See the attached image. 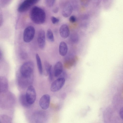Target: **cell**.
<instances>
[{"label": "cell", "instance_id": "cell-1", "mask_svg": "<svg viewBox=\"0 0 123 123\" xmlns=\"http://www.w3.org/2000/svg\"><path fill=\"white\" fill-rule=\"evenodd\" d=\"M30 16L32 21L37 24L44 23L46 18L45 12L42 9L35 6L31 9L30 13Z\"/></svg>", "mask_w": 123, "mask_h": 123}, {"label": "cell", "instance_id": "cell-2", "mask_svg": "<svg viewBox=\"0 0 123 123\" xmlns=\"http://www.w3.org/2000/svg\"><path fill=\"white\" fill-rule=\"evenodd\" d=\"M34 65L33 63L31 61L27 62L21 66L20 69V75L26 78H30L33 72Z\"/></svg>", "mask_w": 123, "mask_h": 123}, {"label": "cell", "instance_id": "cell-3", "mask_svg": "<svg viewBox=\"0 0 123 123\" xmlns=\"http://www.w3.org/2000/svg\"><path fill=\"white\" fill-rule=\"evenodd\" d=\"M35 33V29L33 26H29L27 27L25 29L24 31V41L27 43L31 42L34 38Z\"/></svg>", "mask_w": 123, "mask_h": 123}, {"label": "cell", "instance_id": "cell-4", "mask_svg": "<svg viewBox=\"0 0 123 123\" xmlns=\"http://www.w3.org/2000/svg\"><path fill=\"white\" fill-rule=\"evenodd\" d=\"M25 96L27 101L29 105H31L34 103L36 100V94L35 89L33 86L31 85L28 87Z\"/></svg>", "mask_w": 123, "mask_h": 123}, {"label": "cell", "instance_id": "cell-5", "mask_svg": "<svg viewBox=\"0 0 123 123\" xmlns=\"http://www.w3.org/2000/svg\"><path fill=\"white\" fill-rule=\"evenodd\" d=\"M39 0H25L18 6V11L20 12L26 11L31 7L37 3Z\"/></svg>", "mask_w": 123, "mask_h": 123}, {"label": "cell", "instance_id": "cell-6", "mask_svg": "<svg viewBox=\"0 0 123 123\" xmlns=\"http://www.w3.org/2000/svg\"><path fill=\"white\" fill-rule=\"evenodd\" d=\"M65 82L64 78L62 77L57 79L51 84L50 90L52 92H56L60 90L64 86Z\"/></svg>", "mask_w": 123, "mask_h": 123}, {"label": "cell", "instance_id": "cell-7", "mask_svg": "<svg viewBox=\"0 0 123 123\" xmlns=\"http://www.w3.org/2000/svg\"><path fill=\"white\" fill-rule=\"evenodd\" d=\"M50 100L49 95L45 94L43 95L40 99L39 104L41 108L44 110L47 109L49 105Z\"/></svg>", "mask_w": 123, "mask_h": 123}, {"label": "cell", "instance_id": "cell-8", "mask_svg": "<svg viewBox=\"0 0 123 123\" xmlns=\"http://www.w3.org/2000/svg\"><path fill=\"white\" fill-rule=\"evenodd\" d=\"M37 43L39 47L43 49L45 44V35L44 31L43 30H40L38 33Z\"/></svg>", "mask_w": 123, "mask_h": 123}, {"label": "cell", "instance_id": "cell-9", "mask_svg": "<svg viewBox=\"0 0 123 123\" xmlns=\"http://www.w3.org/2000/svg\"><path fill=\"white\" fill-rule=\"evenodd\" d=\"M73 8L71 5L67 2L64 5L62 9V14L64 17L67 18L69 16L72 14Z\"/></svg>", "mask_w": 123, "mask_h": 123}, {"label": "cell", "instance_id": "cell-10", "mask_svg": "<svg viewBox=\"0 0 123 123\" xmlns=\"http://www.w3.org/2000/svg\"><path fill=\"white\" fill-rule=\"evenodd\" d=\"M59 31L61 36L63 38H67L70 35V30L66 24H64L61 25Z\"/></svg>", "mask_w": 123, "mask_h": 123}, {"label": "cell", "instance_id": "cell-11", "mask_svg": "<svg viewBox=\"0 0 123 123\" xmlns=\"http://www.w3.org/2000/svg\"><path fill=\"white\" fill-rule=\"evenodd\" d=\"M8 87V83L7 79L4 76L0 77V91L4 92L7 91Z\"/></svg>", "mask_w": 123, "mask_h": 123}, {"label": "cell", "instance_id": "cell-12", "mask_svg": "<svg viewBox=\"0 0 123 123\" xmlns=\"http://www.w3.org/2000/svg\"><path fill=\"white\" fill-rule=\"evenodd\" d=\"M63 69V65L60 61L56 62L54 68V74L55 77L59 76L62 72Z\"/></svg>", "mask_w": 123, "mask_h": 123}, {"label": "cell", "instance_id": "cell-13", "mask_svg": "<svg viewBox=\"0 0 123 123\" xmlns=\"http://www.w3.org/2000/svg\"><path fill=\"white\" fill-rule=\"evenodd\" d=\"M68 51V47L66 43L64 41L61 42L59 45V52L62 56L66 55Z\"/></svg>", "mask_w": 123, "mask_h": 123}, {"label": "cell", "instance_id": "cell-14", "mask_svg": "<svg viewBox=\"0 0 123 123\" xmlns=\"http://www.w3.org/2000/svg\"><path fill=\"white\" fill-rule=\"evenodd\" d=\"M36 57L38 70L40 74H42L43 73V68L41 59L37 54H36Z\"/></svg>", "mask_w": 123, "mask_h": 123}, {"label": "cell", "instance_id": "cell-15", "mask_svg": "<svg viewBox=\"0 0 123 123\" xmlns=\"http://www.w3.org/2000/svg\"><path fill=\"white\" fill-rule=\"evenodd\" d=\"M19 99L20 102L22 106L27 107L30 105L27 101L25 94H21L20 96Z\"/></svg>", "mask_w": 123, "mask_h": 123}, {"label": "cell", "instance_id": "cell-16", "mask_svg": "<svg viewBox=\"0 0 123 123\" xmlns=\"http://www.w3.org/2000/svg\"><path fill=\"white\" fill-rule=\"evenodd\" d=\"M45 67L47 73L49 75V80L51 81L53 77L52 66L50 64H48L45 65Z\"/></svg>", "mask_w": 123, "mask_h": 123}, {"label": "cell", "instance_id": "cell-17", "mask_svg": "<svg viewBox=\"0 0 123 123\" xmlns=\"http://www.w3.org/2000/svg\"><path fill=\"white\" fill-rule=\"evenodd\" d=\"M46 36L48 40L51 42H53L54 41V37L53 33L51 30L50 29L48 30Z\"/></svg>", "mask_w": 123, "mask_h": 123}, {"label": "cell", "instance_id": "cell-18", "mask_svg": "<svg viewBox=\"0 0 123 123\" xmlns=\"http://www.w3.org/2000/svg\"><path fill=\"white\" fill-rule=\"evenodd\" d=\"M55 0H45V2L47 6L50 7L53 6Z\"/></svg>", "mask_w": 123, "mask_h": 123}, {"label": "cell", "instance_id": "cell-19", "mask_svg": "<svg viewBox=\"0 0 123 123\" xmlns=\"http://www.w3.org/2000/svg\"><path fill=\"white\" fill-rule=\"evenodd\" d=\"M51 20L52 23L55 24L58 23L59 21V19L54 16H52L51 18Z\"/></svg>", "mask_w": 123, "mask_h": 123}, {"label": "cell", "instance_id": "cell-20", "mask_svg": "<svg viewBox=\"0 0 123 123\" xmlns=\"http://www.w3.org/2000/svg\"><path fill=\"white\" fill-rule=\"evenodd\" d=\"M69 20L70 22L72 23H74L76 21V17L74 16H71L69 18Z\"/></svg>", "mask_w": 123, "mask_h": 123}, {"label": "cell", "instance_id": "cell-21", "mask_svg": "<svg viewBox=\"0 0 123 123\" xmlns=\"http://www.w3.org/2000/svg\"><path fill=\"white\" fill-rule=\"evenodd\" d=\"M119 114L120 118L123 120V106L122 107L120 110Z\"/></svg>", "mask_w": 123, "mask_h": 123}, {"label": "cell", "instance_id": "cell-22", "mask_svg": "<svg viewBox=\"0 0 123 123\" xmlns=\"http://www.w3.org/2000/svg\"><path fill=\"white\" fill-rule=\"evenodd\" d=\"M72 36V35H71ZM73 36H72L71 37L73 38V42H76L78 41V37L77 35L75 34H74L73 35Z\"/></svg>", "mask_w": 123, "mask_h": 123}, {"label": "cell", "instance_id": "cell-23", "mask_svg": "<svg viewBox=\"0 0 123 123\" xmlns=\"http://www.w3.org/2000/svg\"><path fill=\"white\" fill-rule=\"evenodd\" d=\"M59 9L58 7H56L53 10V12L55 13H57L59 11Z\"/></svg>", "mask_w": 123, "mask_h": 123}]
</instances>
